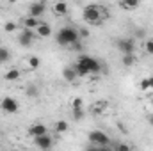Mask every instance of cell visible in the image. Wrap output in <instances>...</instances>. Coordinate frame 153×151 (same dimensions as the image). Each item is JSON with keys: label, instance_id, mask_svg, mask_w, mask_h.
Here are the masks:
<instances>
[{"label": "cell", "instance_id": "obj_23", "mask_svg": "<svg viewBox=\"0 0 153 151\" xmlns=\"http://www.w3.org/2000/svg\"><path fill=\"white\" fill-rule=\"evenodd\" d=\"M4 30H5V32H14V30H16V23H14V21H7V23L4 25Z\"/></svg>", "mask_w": 153, "mask_h": 151}, {"label": "cell", "instance_id": "obj_17", "mask_svg": "<svg viewBox=\"0 0 153 151\" xmlns=\"http://www.w3.org/2000/svg\"><path fill=\"white\" fill-rule=\"evenodd\" d=\"M139 87H141L143 91H153V76L143 78V80H141V84H139Z\"/></svg>", "mask_w": 153, "mask_h": 151}, {"label": "cell", "instance_id": "obj_16", "mask_svg": "<svg viewBox=\"0 0 153 151\" xmlns=\"http://www.w3.org/2000/svg\"><path fill=\"white\" fill-rule=\"evenodd\" d=\"M53 13L55 14H66L68 13V4L66 2H55L53 4Z\"/></svg>", "mask_w": 153, "mask_h": 151}, {"label": "cell", "instance_id": "obj_12", "mask_svg": "<svg viewBox=\"0 0 153 151\" xmlns=\"http://www.w3.org/2000/svg\"><path fill=\"white\" fill-rule=\"evenodd\" d=\"M22 23H23V27H25V29H29V30H32V29L36 30V29H38L39 25H41L39 18H32V16H25Z\"/></svg>", "mask_w": 153, "mask_h": 151}, {"label": "cell", "instance_id": "obj_3", "mask_svg": "<svg viewBox=\"0 0 153 151\" xmlns=\"http://www.w3.org/2000/svg\"><path fill=\"white\" fill-rule=\"evenodd\" d=\"M82 14H84V20L87 21V23H91V25H98L100 21H102V16L105 14L103 13V9L100 7V5H85L84 7V11H82Z\"/></svg>", "mask_w": 153, "mask_h": 151}, {"label": "cell", "instance_id": "obj_22", "mask_svg": "<svg viewBox=\"0 0 153 151\" xmlns=\"http://www.w3.org/2000/svg\"><path fill=\"white\" fill-rule=\"evenodd\" d=\"M39 64H41L39 57H30V59H29V68H30V70H38Z\"/></svg>", "mask_w": 153, "mask_h": 151}, {"label": "cell", "instance_id": "obj_32", "mask_svg": "<svg viewBox=\"0 0 153 151\" xmlns=\"http://www.w3.org/2000/svg\"><path fill=\"white\" fill-rule=\"evenodd\" d=\"M148 123L153 126V114H148Z\"/></svg>", "mask_w": 153, "mask_h": 151}, {"label": "cell", "instance_id": "obj_28", "mask_svg": "<svg viewBox=\"0 0 153 151\" xmlns=\"http://www.w3.org/2000/svg\"><path fill=\"white\" fill-rule=\"evenodd\" d=\"M78 30V38H89V30L87 29H76Z\"/></svg>", "mask_w": 153, "mask_h": 151}, {"label": "cell", "instance_id": "obj_2", "mask_svg": "<svg viewBox=\"0 0 153 151\" xmlns=\"http://www.w3.org/2000/svg\"><path fill=\"white\" fill-rule=\"evenodd\" d=\"M78 30L73 29V27H62L59 32H57V43L59 44H64V46H68V44H75L78 43Z\"/></svg>", "mask_w": 153, "mask_h": 151}, {"label": "cell", "instance_id": "obj_27", "mask_svg": "<svg viewBox=\"0 0 153 151\" xmlns=\"http://www.w3.org/2000/svg\"><path fill=\"white\" fill-rule=\"evenodd\" d=\"M73 117L75 119H82L84 117V109H75L73 110Z\"/></svg>", "mask_w": 153, "mask_h": 151}, {"label": "cell", "instance_id": "obj_4", "mask_svg": "<svg viewBox=\"0 0 153 151\" xmlns=\"http://www.w3.org/2000/svg\"><path fill=\"white\" fill-rule=\"evenodd\" d=\"M89 141H91V144H94L96 148H103V146H107V144L111 142V137H109L107 133L100 132V130H94V132L89 133Z\"/></svg>", "mask_w": 153, "mask_h": 151}, {"label": "cell", "instance_id": "obj_24", "mask_svg": "<svg viewBox=\"0 0 153 151\" xmlns=\"http://www.w3.org/2000/svg\"><path fill=\"white\" fill-rule=\"evenodd\" d=\"M144 50H146V53L153 55V39H148V41L144 43Z\"/></svg>", "mask_w": 153, "mask_h": 151}, {"label": "cell", "instance_id": "obj_14", "mask_svg": "<svg viewBox=\"0 0 153 151\" xmlns=\"http://www.w3.org/2000/svg\"><path fill=\"white\" fill-rule=\"evenodd\" d=\"M117 5H119L121 9H125V11H134V9L139 7V2H137V0H121Z\"/></svg>", "mask_w": 153, "mask_h": 151}, {"label": "cell", "instance_id": "obj_30", "mask_svg": "<svg viewBox=\"0 0 153 151\" xmlns=\"http://www.w3.org/2000/svg\"><path fill=\"white\" fill-rule=\"evenodd\" d=\"M117 151H132V148L126 146V144H119V146H117Z\"/></svg>", "mask_w": 153, "mask_h": 151}, {"label": "cell", "instance_id": "obj_29", "mask_svg": "<svg viewBox=\"0 0 153 151\" xmlns=\"http://www.w3.org/2000/svg\"><path fill=\"white\" fill-rule=\"evenodd\" d=\"M87 151H112V150L107 148V146H103V148H96V146H93V148H89Z\"/></svg>", "mask_w": 153, "mask_h": 151}, {"label": "cell", "instance_id": "obj_25", "mask_svg": "<svg viewBox=\"0 0 153 151\" xmlns=\"http://www.w3.org/2000/svg\"><path fill=\"white\" fill-rule=\"evenodd\" d=\"M71 107H73V110H75V109H82V98H73Z\"/></svg>", "mask_w": 153, "mask_h": 151}, {"label": "cell", "instance_id": "obj_18", "mask_svg": "<svg viewBox=\"0 0 153 151\" xmlns=\"http://www.w3.org/2000/svg\"><path fill=\"white\" fill-rule=\"evenodd\" d=\"M4 78H5L7 82H14V80H18V78H20V70H16V68L9 70V71L4 75Z\"/></svg>", "mask_w": 153, "mask_h": 151}, {"label": "cell", "instance_id": "obj_21", "mask_svg": "<svg viewBox=\"0 0 153 151\" xmlns=\"http://www.w3.org/2000/svg\"><path fill=\"white\" fill-rule=\"evenodd\" d=\"M134 62H135V57H134V53H130V55H123V66L130 68V66H134Z\"/></svg>", "mask_w": 153, "mask_h": 151}, {"label": "cell", "instance_id": "obj_10", "mask_svg": "<svg viewBox=\"0 0 153 151\" xmlns=\"http://www.w3.org/2000/svg\"><path fill=\"white\" fill-rule=\"evenodd\" d=\"M45 133H48V132H46V126L41 124V123H36V124H32V126L29 128V135H32L34 139H36V137H41V135H45Z\"/></svg>", "mask_w": 153, "mask_h": 151}, {"label": "cell", "instance_id": "obj_5", "mask_svg": "<svg viewBox=\"0 0 153 151\" xmlns=\"http://www.w3.org/2000/svg\"><path fill=\"white\" fill-rule=\"evenodd\" d=\"M117 50L123 52V55H130V53H134V50H135V41L132 38L119 39V41H117Z\"/></svg>", "mask_w": 153, "mask_h": 151}, {"label": "cell", "instance_id": "obj_6", "mask_svg": "<svg viewBox=\"0 0 153 151\" xmlns=\"http://www.w3.org/2000/svg\"><path fill=\"white\" fill-rule=\"evenodd\" d=\"M0 109H2L5 114H14L16 110H18V103H16V100H14V98L5 96V98H2V100H0Z\"/></svg>", "mask_w": 153, "mask_h": 151}, {"label": "cell", "instance_id": "obj_8", "mask_svg": "<svg viewBox=\"0 0 153 151\" xmlns=\"http://www.w3.org/2000/svg\"><path fill=\"white\" fill-rule=\"evenodd\" d=\"M45 11H46V4H45V2H36V4H32V5L29 7V16L39 18V16L45 14Z\"/></svg>", "mask_w": 153, "mask_h": 151}, {"label": "cell", "instance_id": "obj_19", "mask_svg": "<svg viewBox=\"0 0 153 151\" xmlns=\"http://www.w3.org/2000/svg\"><path fill=\"white\" fill-rule=\"evenodd\" d=\"M53 128H55V132H57V133H64V132L68 130V123H66V121H57Z\"/></svg>", "mask_w": 153, "mask_h": 151}, {"label": "cell", "instance_id": "obj_20", "mask_svg": "<svg viewBox=\"0 0 153 151\" xmlns=\"http://www.w3.org/2000/svg\"><path fill=\"white\" fill-rule=\"evenodd\" d=\"M9 57H11V52H9L7 48L0 46V64H2V62H7V61H9Z\"/></svg>", "mask_w": 153, "mask_h": 151}, {"label": "cell", "instance_id": "obj_26", "mask_svg": "<svg viewBox=\"0 0 153 151\" xmlns=\"http://www.w3.org/2000/svg\"><path fill=\"white\" fill-rule=\"evenodd\" d=\"M27 94H29V96H38V87L29 85V87H27Z\"/></svg>", "mask_w": 153, "mask_h": 151}, {"label": "cell", "instance_id": "obj_11", "mask_svg": "<svg viewBox=\"0 0 153 151\" xmlns=\"http://www.w3.org/2000/svg\"><path fill=\"white\" fill-rule=\"evenodd\" d=\"M107 107H109V103H107L105 100H100V101H96V103L91 105V114L100 115V114H103L105 110H107Z\"/></svg>", "mask_w": 153, "mask_h": 151}, {"label": "cell", "instance_id": "obj_9", "mask_svg": "<svg viewBox=\"0 0 153 151\" xmlns=\"http://www.w3.org/2000/svg\"><path fill=\"white\" fill-rule=\"evenodd\" d=\"M34 142H36V146L41 148V150H50V148H52V137H50L48 133H45V135H41V137H36Z\"/></svg>", "mask_w": 153, "mask_h": 151}, {"label": "cell", "instance_id": "obj_1", "mask_svg": "<svg viewBox=\"0 0 153 151\" xmlns=\"http://www.w3.org/2000/svg\"><path fill=\"white\" fill-rule=\"evenodd\" d=\"M75 71L76 76H87V75H94L102 71V64L98 59L91 57V55H80L78 62L75 64Z\"/></svg>", "mask_w": 153, "mask_h": 151}, {"label": "cell", "instance_id": "obj_15", "mask_svg": "<svg viewBox=\"0 0 153 151\" xmlns=\"http://www.w3.org/2000/svg\"><path fill=\"white\" fill-rule=\"evenodd\" d=\"M62 76H64V80H68V82H73V80L76 78L75 66H68V68H64V71H62Z\"/></svg>", "mask_w": 153, "mask_h": 151}, {"label": "cell", "instance_id": "obj_31", "mask_svg": "<svg viewBox=\"0 0 153 151\" xmlns=\"http://www.w3.org/2000/svg\"><path fill=\"white\" fill-rule=\"evenodd\" d=\"M135 36H137V38H144V32H143V30H141V29H139V30H137V32H135Z\"/></svg>", "mask_w": 153, "mask_h": 151}, {"label": "cell", "instance_id": "obj_13", "mask_svg": "<svg viewBox=\"0 0 153 151\" xmlns=\"http://www.w3.org/2000/svg\"><path fill=\"white\" fill-rule=\"evenodd\" d=\"M36 34H38L39 38H48V36L52 34V27H50L48 23H43V21H41V25L36 29Z\"/></svg>", "mask_w": 153, "mask_h": 151}, {"label": "cell", "instance_id": "obj_7", "mask_svg": "<svg viewBox=\"0 0 153 151\" xmlns=\"http://www.w3.org/2000/svg\"><path fill=\"white\" fill-rule=\"evenodd\" d=\"M18 43L22 44V46H30L32 43H34V30H29V29H23L22 32H20V36H18Z\"/></svg>", "mask_w": 153, "mask_h": 151}]
</instances>
